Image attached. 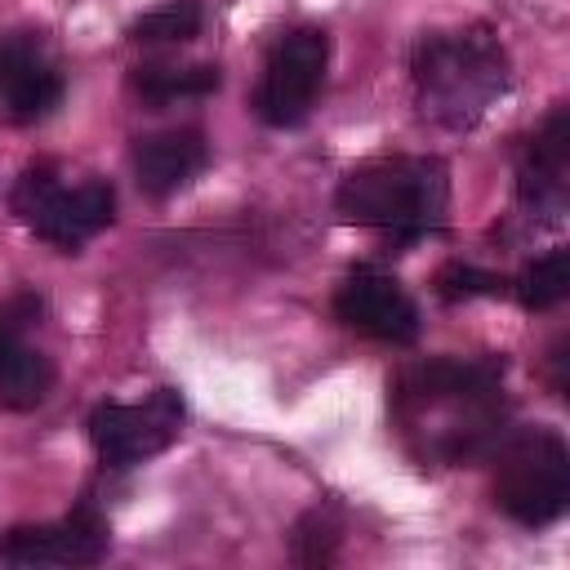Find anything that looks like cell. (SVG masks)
Returning <instances> with one entry per match:
<instances>
[{"instance_id":"8","label":"cell","mask_w":570,"mask_h":570,"mask_svg":"<svg viewBox=\"0 0 570 570\" xmlns=\"http://www.w3.org/2000/svg\"><path fill=\"white\" fill-rule=\"evenodd\" d=\"M111 548L107 517L76 508L53 525H13L0 534L4 566H98Z\"/></svg>"},{"instance_id":"11","label":"cell","mask_w":570,"mask_h":570,"mask_svg":"<svg viewBox=\"0 0 570 570\" xmlns=\"http://www.w3.org/2000/svg\"><path fill=\"white\" fill-rule=\"evenodd\" d=\"M111 218H116V191H111V183L89 178V183H80V187H71V191L58 187V191L36 209L31 227H36V236L49 240L53 249L76 254L85 240H94L102 227H111Z\"/></svg>"},{"instance_id":"17","label":"cell","mask_w":570,"mask_h":570,"mask_svg":"<svg viewBox=\"0 0 570 570\" xmlns=\"http://www.w3.org/2000/svg\"><path fill=\"white\" fill-rule=\"evenodd\" d=\"M200 36V9L191 0H169L129 22V40L138 45H187Z\"/></svg>"},{"instance_id":"18","label":"cell","mask_w":570,"mask_h":570,"mask_svg":"<svg viewBox=\"0 0 570 570\" xmlns=\"http://www.w3.org/2000/svg\"><path fill=\"white\" fill-rule=\"evenodd\" d=\"M503 289H508L503 276H494V272H485V267H472V263H445V267L436 272V294H441L445 303L494 298V294H503Z\"/></svg>"},{"instance_id":"15","label":"cell","mask_w":570,"mask_h":570,"mask_svg":"<svg viewBox=\"0 0 570 570\" xmlns=\"http://www.w3.org/2000/svg\"><path fill=\"white\" fill-rule=\"evenodd\" d=\"M338 543H343V521L330 503L307 508L289 530V557L298 566H330L338 557Z\"/></svg>"},{"instance_id":"9","label":"cell","mask_w":570,"mask_h":570,"mask_svg":"<svg viewBox=\"0 0 570 570\" xmlns=\"http://www.w3.org/2000/svg\"><path fill=\"white\" fill-rule=\"evenodd\" d=\"M40 316L36 294L0 303V410L27 414L53 392V361L22 343V330Z\"/></svg>"},{"instance_id":"13","label":"cell","mask_w":570,"mask_h":570,"mask_svg":"<svg viewBox=\"0 0 570 570\" xmlns=\"http://www.w3.org/2000/svg\"><path fill=\"white\" fill-rule=\"evenodd\" d=\"M209 160V142L200 129H165V134H147L134 142V178L147 196H174L178 187H187Z\"/></svg>"},{"instance_id":"12","label":"cell","mask_w":570,"mask_h":570,"mask_svg":"<svg viewBox=\"0 0 570 570\" xmlns=\"http://www.w3.org/2000/svg\"><path fill=\"white\" fill-rule=\"evenodd\" d=\"M62 102V76L31 40H0V107L13 120H45Z\"/></svg>"},{"instance_id":"6","label":"cell","mask_w":570,"mask_h":570,"mask_svg":"<svg viewBox=\"0 0 570 570\" xmlns=\"http://www.w3.org/2000/svg\"><path fill=\"white\" fill-rule=\"evenodd\" d=\"M334 316L347 330L379 338V343H392V347L414 343L423 330L419 307L405 294V285L379 267H356L343 276V285L334 289Z\"/></svg>"},{"instance_id":"7","label":"cell","mask_w":570,"mask_h":570,"mask_svg":"<svg viewBox=\"0 0 570 570\" xmlns=\"http://www.w3.org/2000/svg\"><path fill=\"white\" fill-rule=\"evenodd\" d=\"M499 379H503V361H454V356L419 361L396 374L392 410L401 419H414L445 405H476L499 396Z\"/></svg>"},{"instance_id":"4","label":"cell","mask_w":570,"mask_h":570,"mask_svg":"<svg viewBox=\"0 0 570 570\" xmlns=\"http://www.w3.org/2000/svg\"><path fill=\"white\" fill-rule=\"evenodd\" d=\"M330 67V36L321 27H294L267 53L263 80L254 89V111L272 129H294L307 120Z\"/></svg>"},{"instance_id":"1","label":"cell","mask_w":570,"mask_h":570,"mask_svg":"<svg viewBox=\"0 0 570 570\" xmlns=\"http://www.w3.org/2000/svg\"><path fill=\"white\" fill-rule=\"evenodd\" d=\"M334 209L356 227L383 232L392 249H405L445 223L450 169L436 156L365 160L338 183Z\"/></svg>"},{"instance_id":"10","label":"cell","mask_w":570,"mask_h":570,"mask_svg":"<svg viewBox=\"0 0 570 570\" xmlns=\"http://www.w3.org/2000/svg\"><path fill=\"white\" fill-rule=\"evenodd\" d=\"M570 191V107H552L517 165V196L534 209H561Z\"/></svg>"},{"instance_id":"2","label":"cell","mask_w":570,"mask_h":570,"mask_svg":"<svg viewBox=\"0 0 570 570\" xmlns=\"http://www.w3.org/2000/svg\"><path fill=\"white\" fill-rule=\"evenodd\" d=\"M419 111L441 129H472L508 94V53L485 27L432 31L410 58Z\"/></svg>"},{"instance_id":"5","label":"cell","mask_w":570,"mask_h":570,"mask_svg":"<svg viewBox=\"0 0 570 570\" xmlns=\"http://www.w3.org/2000/svg\"><path fill=\"white\" fill-rule=\"evenodd\" d=\"M183 432V396L174 387H156L142 405L102 401L89 414V441L107 468H134L160 450H169Z\"/></svg>"},{"instance_id":"14","label":"cell","mask_w":570,"mask_h":570,"mask_svg":"<svg viewBox=\"0 0 570 570\" xmlns=\"http://www.w3.org/2000/svg\"><path fill=\"white\" fill-rule=\"evenodd\" d=\"M223 85V71L214 62H196V67H134L129 71V89L151 102V107H169L183 98H205Z\"/></svg>"},{"instance_id":"16","label":"cell","mask_w":570,"mask_h":570,"mask_svg":"<svg viewBox=\"0 0 570 570\" xmlns=\"http://www.w3.org/2000/svg\"><path fill=\"white\" fill-rule=\"evenodd\" d=\"M566 294H570V249H548L517 281V298L525 312H552Z\"/></svg>"},{"instance_id":"3","label":"cell","mask_w":570,"mask_h":570,"mask_svg":"<svg viewBox=\"0 0 570 570\" xmlns=\"http://www.w3.org/2000/svg\"><path fill=\"white\" fill-rule=\"evenodd\" d=\"M494 503L517 525L543 530L570 503V450L552 428L517 432L494 459Z\"/></svg>"},{"instance_id":"19","label":"cell","mask_w":570,"mask_h":570,"mask_svg":"<svg viewBox=\"0 0 570 570\" xmlns=\"http://www.w3.org/2000/svg\"><path fill=\"white\" fill-rule=\"evenodd\" d=\"M53 191H58V174H53V165H31V169H22V178H18L13 196H9V205H13V214H18L22 223H31L36 209H40Z\"/></svg>"}]
</instances>
